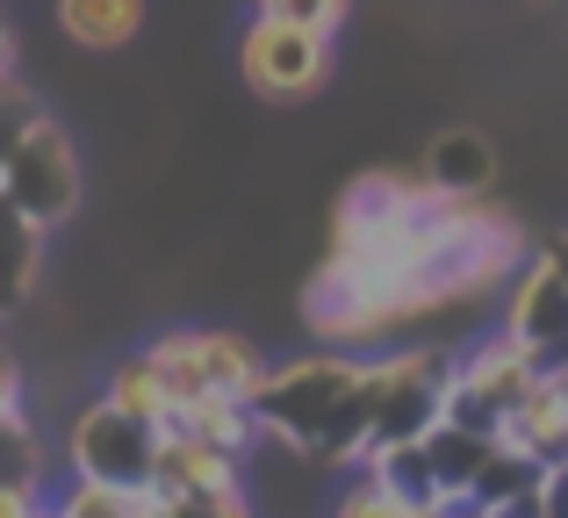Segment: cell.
<instances>
[{"label":"cell","instance_id":"ba28073f","mask_svg":"<svg viewBox=\"0 0 568 518\" xmlns=\"http://www.w3.org/2000/svg\"><path fill=\"white\" fill-rule=\"evenodd\" d=\"M152 490L159 497H223V490H245V461L194 433H159V468H152Z\"/></svg>","mask_w":568,"mask_h":518},{"label":"cell","instance_id":"44dd1931","mask_svg":"<svg viewBox=\"0 0 568 518\" xmlns=\"http://www.w3.org/2000/svg\"><path fill=\"white\" fill-rule=\"evenodd\" d=\"M14 51H22V43H14V22H8V14H0V80H8V72H14Z\"/></svg>","mask_w":568,"mask_h":518},{"label":"cell","instance_id":"30bf717a","mask_svg":"<svg viewBox=\"0 0 568 518\" xmlns=\"http://www.w3.org/2000/svg\"><path fill=\"white\" fill-rule=\"evenodd\" d=\"M166 433H194V439H209V447H223V454H237V461H252L260 454V410L245 404V396H187V404H173V418H166Z\"/></svg>","mask_w":568,"mask_h":518},{"label":"cell","instance_id":"d6986e66","mask_svg":"<svg viewBox=\"0 0 568 518\" xmlns=\"http://www.w3.org/2000/svg\"><path fill=\"white\" fill-rule=\"evenodd\" d=\"M0 518H51V490L43 483H0Z\"/></svg>","mask_w":568,"mask_h":518},{"label":"cell","instance_id":"52a82bcc","mask_svg":"<svg viewBox=\"0 0 568 518\" xmlns=\"http://www.w3.org/2000/svg\"><path fill=\"white\" fill-rule=\"evenodd\" d=\"M497 439H504V447H518V454H532V461H547V468L568 461V389H561L555 367H540L532 389L518 396V404H504Z\"/></svg>","mask_w":568,"mask_h":518},{"label":"cell","instance_id":"6da1fadb","mask_svg":"<svg viewBox=\"0 0 568 518\" xmlns=\"http://www.w3.org/2000/svg\"><path fill=\"white\" fill-rule=\"evenodd\" d=\"M152 367L166 375L173 404H187V396H260L266 375H274V360H266L260 346H252L245 332H231V324H173V332H159L152 346Z\"/></svg>","mask_w":568,"mask_h":518},{"label":"cell","instance_id":"7402d4cb","mask_svg":"<svg viewBox=\"0 0 568 518\" xmlns=\"http://www.w3.org/2000/svg\"><path fill=\"white\" fill-rule=\"evenodd\" d=\"M547 253H555V260H561V274H568V231H561V238H555V245H547Z\"/></svg>","mask_w":568,"mask_h":518},{"label":"cell","instance_id":"5b68a950","mask_svg":"<svg viewBox=\"0 0 568 518\" xmlns=\"http://www.w3.org/2000/svg\"><path fill=\"white\" fill-rule=\"evenodd\" d=\"M540 353L526 346V338H511L504 324H489V332H475L468 346L446 360V389L460 396V404H483L504 418V404H518V396L532 389V375H540Z\"/></svg>","mask_w":568,"mask_h":518},{"label":"cell","instance_id":"9a60e30c","mask_svg":"<svg viewBox=\"0 0 568 518\" xmlns=\"http://www.w3.org/2000/svg\"><path fill=\"white\" fill-rule=\"evenodd\" d=\"M101 396H109L115 410H130V418L159 425V433H166V418H173V389H166V375L152 367V353H123V360L101 375Z\"/></svg>","mask_w":568,"mask_h":518},{"label":"cell","instance_id":"277c9868","mask_svg":"<svg viewBox=\"0 0 568 518\" xmlns=\"http://www.w3.org/2000/svg\"><path fill=\"white\" fill-rule=\"evenodd\" d=\"M65 468L72 476H101V483H152L159 468V425L115 410L109 396L72 410L65 425Z\"/></svg>","mask_w":568,"mask_h":518},{"label":"cell","instance_id":"5bb4252c","mask_svg":"<svg viewBox=\"0 0 568 518\" xmlns=\"http://www.w3.org/2000/svg\"><path fill=\"white\" fill-rule=\"evenodd\" d=\"M425 454H432V476H439L446 497H468V483L483 476V461L497 454V433H475V425H454L439 418L425 433Z\"/></svg>","mask_w":568,"mask_h":518},{"label":"cell","instance_id":"7a4b0ae2","mask_svg":"<svg viewBox=\"0 0 568 518\" xmlns=\"http://www.w3.org/2000/svg\"><path fill=\"white\" fill-rule=\"evenodd\" d=\"M332 43L324 29H303V22H281V14H252L237 29V72L260 101H310L324 94L332 80Z\"/></svg>","mask_w":568,"mask_h":518},{"label":"cell","instance_id":"8992f818","mask_svg":"<svg viewBox=\"0 0 568 518\" xmlns=\"http://www.w3.org/2000/svg\"><path fill=\"white\" fill-rule=\"evenodd\" d=\"M497 324H504L511 338H526L540 360H561V353H568V274H561V260L547 253V245L511 274Z\"/></svg>","mask_w":568,"mask_h":518},{"label":"cell","instance_id":"ffe728a7","mask_svg":"<svg viewBox=\"0 0 568 518\" xmlns=\"http://www.w3.org/2000/svg\"><path fill=\"white\" fill-rule=\"evenodd\" d=\"M8 404H29V367H22V353L8 346V332H0V410Z\"/></svg>","mask_w":568,"mask_h":518},{"label":"cell","instance_id":"8fae6325","mask_svg":"<svg viewBox=\"0 0 568 518\" xmlns=\"http://www.w3.org/2000/svg\"><path fill=\"white\" fill-rule=\"evenodd\" d=\"M425 181L446 195H489L497 187V144L483 130H439L425 144Z\"/></svg>","mask_w":568,"mask_h":518},{"label":"cell","instance_id":"7c38bea8","mask_svg":"<svg viewBox=\"0 0 568 518\" xmlns=\"http://www.w3.org/2000/svg\"><path fill=\"white\" fill-rule=\"evenodd\" d=\"M159 490L152 483H101V476H72L51 490V518H152Z\"/></svg>","mask_w":568,"mask_h":518},{"label":"cell","instance_id":"4fadbf2b","mask_svg":"<svg viewBox=\"0 0 568 518\" xmlns=\"http://www.w3.org/2000/svg\"><path fill=\"white\" fill-rule=\"evenodd\" d=\"M51 14L80 51H123L144 29V0H51Z\"/></svg>","mask_w":568,"mask_h":518},{"label":"cell","instance_id":"ac0fdd59","mask_svg":"<svg viewBox=\"0 0 568 518\" xmlns=\"http://www.w3.org/2000/svg\"><path fill=\"white\" fill-rule=\"evenodd\" d=\"M252 14H281V22H303V29L338 37L346 14H353V0H252Z\"/></svg>","mask_w":568,"mask_h":518},{"label":"cell","instance_id":"9c48e42d","mask_svg":"<svg viewBox=\"0 0 568 518\" xmlns=\"http://www.w3.org/2000/svg\"><path fill=\"white\" fill-rule=\"evenodd\" d=\"M43 238H51V231H43L37 216L0 187V324L37 295V281H43Z\"/></svg>","mask_w":568,"mask_h":518},{"label":"cell","instance_id":"e0dca14e","mask_svg":"<svg viewBox=\"0 0 568 518\" xmlns=\"http://www.w3.org/2000/svg\"><path fill=\"white\" fill-rule=\"evenodd\" d=\"M324 518H432V505H396L375 476L353 468V476L338 483V497H332V511H324Z\"/></svg>","mask_w":568,"mask_h":518},{"label":"cell","instance_id":"603a6c76","mask_svg":"<svg viewBox=\"0 0 568 518\" xmlns=\"http://www.w3.org/2000/svg\"><path fill=\"white\" fill-rule=\"evenodd\" d=\"M547 367H555V375H561V389H568V353H561V360H547Z\"/></svg>","mask_w":568,"mask_h":518},{"label":"cell","instance_id":"3957f363","mask_svg":"<svg viewBox=\"0 0 568 518\" xmlns=\"http://www.w3.org/2000/svg\"><path fill=\"white\" fill-rule=\"evenodd\" d=\"M0 187H8L43 231H58L72 210H80V152H72V138H65L58 115L37 109V123L8 144V159H0Z\"/></svg>","mask_w":568,"mask_h":518},{"label":"cell","instance_id":"2e32d148","mask_svg":"<svg viewBox=\"0 0 568 518\" xmlns=\"http://www.w3.org/2000/svg\"><path fill=\"white\" fill-rule=\"evenodd\" d=\"M0 483H43L51 490V439L37 433L29 404L0 410Z\"/></svg>","mask_w":568,"mask_h":518}]
</instances>
